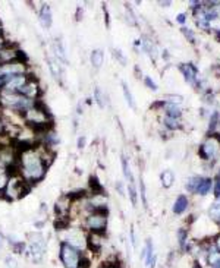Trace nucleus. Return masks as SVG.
<instances>
[{
	"instance_id": "f257e3e1",
	"label": "nucleus",
	"mask_w": 220,
	"mask_h": 268,
	"mask_svg": "<svg viewBox=\"0 0 220 268\" xmlns=\"http://www.w3.org/2000/svg\"><path fill=\"white\" fill-rule=\"evenodd\" d=\"M16 147L19 148L16 173L31 186L38 185L47 176L49 166L44 163V160L37 148V144H31V145H18L16 144Z\"/></svg>"
},
{
	"instance_id": "f03ea898",
	"label": "nucleus",
	"mask_w": 220,
	"mask_h": 268,
	"mask_svg": "<svg viewBox=\"0 0 220 268\" xmlns=\"http://www.w3.org/2000/svg\"><path fill=\"white\" fill-rule=\"evenodd\" d=\"M32 189V186L30 183H27L18 173H12L7 185L4 188V191L1 192L0 198H3L4 201L7 202H15L22 200L24 197H27V194Z\"/></svg>"
},
{
	"instance_id": "7ed1b4c3",
	"label": "nucleus",
	"mask_w": 220,
	"mask_h": 268,
	"mask_svg": "<svg viewBox=\"0 0 220 268\" xmlns=\"http://www.w3.org/2000/svg\"><path fill=\"white\" fill-rule=\"evenodd\" d=\"M109 224V210H95L85 213L82 218V227L87 233H103L106 235Z\"/></svg>"
},
{
	"instance_id": "20e7f679",
	"label": "nucleus",
	"mask_w": 220,
	"mask_h": 268,
	"mask_svg": "<svg viewBox=\"0 0 220 268\" xmlns=\"http://www.w3.org/2000/svg\"><path fill=\"white\" fill-rule=\"evenodd\" d=\"M27 255L34 264H41L47 254V239L41 232H31L27 235Z\"/></svg>"
},
{
	"instance_id": "39448f33",
	"label": "nucleus",
	"mask_w": 220,
	"mask_h": 268,
	"mask_svg": "<svg viewBox=\"0 0 220 268\" xmlns=\"http://www.w3.org/2000/svg\"><path fill=\"white\" fill-rule=\"evenodd\" d=\"M61 235V242H65L82 252L87 251V236L88 233L84 230L82 226H68L66 229H63L59 232Z\"/></svg>"
},
{
	"instance_id": "423d86ee",
	"label": "nucleus",
	"mask_w": 220,
	"mask_h": 268,
	"mask_svg": "<svg viewBox=\"0 0 220 268\" xmlns=\"http://www.w3.org/2000/svg\"><path fill=\"white\" fill-rule=\"evenodd\" d=\"M85 252L61 242L59 243V261L63 268H81Z\"/></svg>"
},
{
	"instance_id": "0eeeda50",
	"label": "nucleus",
	"mask_w": 220,
	"mask_h": 268,
	"mask_svg": "<svg viewBox=\"0 0 220 268\" xmlns=\"http://www.w3.org/2000/svg\"><path fill=\"white\" fill-rule=\"evenodd\" d=\"M12 62H28V56L15 43L7 41V44L0 49V66Z\"/></svg>"
},
{
	"instance_id": "6e6552de",
	"label": "nucleus",
	"mask_w": 220,
	"mask_h": 268,
	"mask_svg": "<svg viewBox=\"0 0 220 268\" xmlns=\"http://www.w3.org/2000/svg\"><path fill=\"white\" fill-rule=\"evenodd\" d=\"M18 94L30 99V100H40L41 99V94H43V90H41V85L38 82V79L35 78V75L32 73L30 76V79L27 81V84L18 91Z\"/></svg>"
},
{
	"instance_id": "1a4fd4ad",
	"label": "nucleus",
	"mask_w": 220,
	"mask_h": 268,
	"mask_svg": "<svg viewBox=\"0 0 220 268\" xmlns=\"http://www.w3.org/2000/svg\"><path fill=\"white\" fill-rule=\"evenodd\" d=\"M27 73H30L28 62H12V63L0 66V75H3L4 78H12V76L27 75Z\"/></svg>"
},
{
	"instance_id": "9d476101",
	"label": "nucleus",
	"mask_w": 220,
	"mask_h": 268,
	"mask_svg": "<svg viewBox=\"0 0 220 268\" xmlns=\"http://www.w3.org/2000/svg\"><path fill=\"white\" fill-rule=\"evenodd\" d=\"M46 63H47V67H49V72H50V75H52V78L65 88V70H63L62 63L56 59V57H53L52 54H49V56H46Z\"/></svg>"
},
{
	"instance_id": "9b49d317",
	"label": "nucleus",
	"mask_w": 220,
	"mask_h": 268,
	"mask_svg": "<svg viewBox=\"0 0 220 268\" xmlns=\"http://www.w3.org/2000/svg\"><path fill=\"white\" fill-rule=\"evenodd\" d=\"M212 185H213V180L212 179H201V177H194L188 180L187 183V189L194 192V194H200V195H207L212 189Z\"/></svg>"
},
{
	"instance_id": "f8f14e48",
	"label": "nucleus",
	"mask_w": 220,
	"mask_h": 268,
	"mask_svg": "<svg viewBox=\"0 0 220 268\" xmlns=\"http://www.w3.org/2000/svg\"><path fill=\"white\" fill-rule=\"evenodd\" d=\"M106 235L103 233H88L87 236V251H90L91 254H100L104 249L106 245Z\"/></svg>"
},
{
	"instance_id": "ddd939ff",
	"label": "nucleus",
	"mask_w": 220,
	"mask_h": 268,
	"mask_svg": "<svg viewBox=\"0 0 220 268\" xmlns=\"http://www.w3.org/2000/svg\"><path fill=\"white\" fill-rule=\"evenodd\" d=\"M32 73H27V75H18V76H12V78H7V81H6V84H4V88L3 90H6V91H10V93H18L25 84H27V81L30 79V76H31Z\"/></svg>"
},
{
	"instance_id": "4468645a",
	"label": "nucleus",
	"mask_w": 220,
	"mask_h": 268,
	"mask_svg": "<svg viewBox=\"0 0 220 268\" xmlns=\"http://www.w3.org/2000/svg\"><path fill=\"white\" fill-rule=\"evenodd\" d=\"M38 21L40 25L44 30H50L53 25V12H52V6L49 3H43L40 10H38Z\"/></svg>"
},
{
	"instance_id": "2eb2a0df",
	"label": "nucleus",
	"mask_w": 220,
	"mask_h": 268,
	"mask_svg": "<svg viewBox=\"0 0 220 268\" xmlns=\"http://www.w3.org/2000/svg\"><path fill=\"white\" fill-rule=\"evenodd\" d=\"M52 50H53V57H56L62 65H68L69 60H68V53H66V49H65V44L61 38H55L53 43H52Z\"/></svg>"
},
{
	"instance_id": "dca6fc26",
	"label": "nucleus",
	"mask_w": 220,
	"mask_h": 268,
	"mask_svg": "<svg viewBox=\"0 0 220 268\" xmlns=\"http://www.w3.org/2000/svg\"><path fill=\"white\" fill-rule=\"evenodd\" d=\"M220 153V141H207L203 147H201V156L203 159H215Z\"/></svg>"
},
{
	"instance_id": "f3484780",
	"label": "nucleus",
	"mask_w": 220,
	"mask_h": 268,
	"mask_svg": "<svg viewBox=\"0 0 220 268\" xmlns=\"http://www.w3.org/2000/svg\"><path fill=\"white\" fill-rule=\"evenodd\" d=\"M181 70L187 79V82H189L191 85H197V69L194 65L191 63H187V65H182L181 66Z\"/></svg>"
},
{
	"instance_id": "a211bd4d",
	"label": "nucleus",
	"mask_w": 220,
	"mask_h": 268,
	"mask_svg": "<svg viewBox=\"0 0 220 268\" xmlns=\"http://www.w3.org/2000/svg\"><path fill=\"white\" fill-rule=\"evenodd\" d=\"M88 194L91 195H97V194H104V188L101 185V182L98 180V177L95 174H91L88 179Z\"/></svg>"
},
{
	"instance_id": "6ab92c4d",
	"label": "nucleus",
	"mask_w": 220,
	"mask_h": 268,
	"mask_svg": "<svg viewBox=\"0 0 220 268\" xmlns=\"http://www.w3.org/2000/svg\"><path fill=\"white\" fill-rule=\"evenodd\" d=\"M90 63H91V66L95 70L100 69V67L103 66V63H104V52L100 50V49L93 50L91 54H90Z\"/></svg>"
},
{
	"instance_id": "aec40b11",
	"label": "nucleus",
	"mask_w": 220,
	"mask_h": 268,
	"mask_svg": "<svg viewBox=\"0 0 220 268\" xmlns=\"http://www.w3.org/2000/svg\"><path fill=\"white\" fill-rule=\"evenodd\" d=\"M94 101L95 104L100 107V108H106V106H107V96H106V93L101 90V87H95L94 88Z\"/></svg>"
},
{
	"instance_id": "412c9836",
	"label": "nucleus",
	"mask_w": 220,
	"mask_h": 268,
	"mask_svg": "<svg viewBox=\"0 0 220 268\" xmlns=\"http://www.w3.org/2000/svg\"><path fill=\"white\" fill-rule=\"evenodd\" d=\"M160 180H161V185H163V188H170L172 185H173V182H175V174H173V171L172 170H164L161 174H160Z\"/></svg>"
},
{
	"instance_id": "4be33fe9",
	"label": "nucleus",
	"mask_w": 220,
	"mask_h": 268,
	"mask_svg": "<svg viewBox=\"0 0 220 268\" xmlns=\"http://www.w3.org/2000/svg\"><path fill=\"white\" fill-rule=\"evenodd\" d=\"M187 207H188V200H187V197L181 195V197H178V200L175 201L173 213H175V214H182V213L187 210Z\"/></svg>"
},
{
	"instance_id": "5701e85b",
	"label": "nucleus",
	"mask_w": 220,
	"mask_h": 268,
	"mask_svg": "<svg viewBox=\"0 0 220 268\" xmlns=\"http://www.w3.org/2000/svg\"><path fill=\"white\" fill-rule=\"evenodd\" d=\"M164 110H166V116L167 117H173V119H179V116L182 113L181 108L176 104H170V103L164 104Z\"/></svg>"
},
{
	"instance_id": "b1692460",
	"label": "nucleus",
	"mask_w": 220,
	"mask_h": 268,
	"mask_svg": "<svg viewBox=\"0 0 220 268\" xmlns=\"http://www.w3.org/2000/svg\"><path fill=\"white\" fill-rule=\"evenodd\" d=\"M10 174H12V173H10L9 168L0 166V195H1V192L4 191L6 185H7V180H9Z\"/></svg>"
},
{
	"instance_id": "393cba45",
	"label": "nucleus",
	"mask_w": 220,
	"mask_h": 268,
	"mask_svg": "<svg viewBox=\"0 0 220 268\" xmlns=\"http://www.w3.org/2000/svg\"><path fill=\"white\" fill-rule=\"evenodd\" d=\"M122 91H124V96H125V100L126 103H128V106H129L131 108L137 110V104H135V100H134V96H132V93L129 91V87H128V84H126L125 81L122 82Z\"/></svg>"
},
{
	"instance_id": "a878e982",
	"label": "nucleus",
	"mask_w": 220,
	"mask_h": 268,
	"mask_svg": "<svg viewBox=\"0 0 220 268\" xmlns=\"http://www.w3.org/2000/svg\"><path fill=\"white\" fill-rule=\"evenodd\" d=\"M121 163H122V171H124V176L126 177L128 183L134 182V174H132V171H131L129 163H128V159H126L125 156H122V157H121Z\"/></svg>"
},
{
	"instance_id": "bb28decb",
	"label": "nucleus",
	"mask_w": 220,
	"mask_h": 268,
	"mask_svg": "<svg viewBox=\"0 0 220 268\" xmlns=\"http://www.w3.org/2000/svg\"><path fill=\"white\" fill-rule=\"evenodd\" d=\"M128 195H129L132 207H137L138 205V192H137V188H135L134 182L128 183Z\"/></svg>"
},
{
	"instance_id": "cd10ccee",
	"label": "nucleus",
	"mask_w": 220,
	"mask_h": 268,
	"mask_svg": "<svg viewBox=\"0 0 220 268\" xmlns=\"http://www.w3.org/2000/svg\"><path fill=\"white\" fill-rule=\"evenodd\" d=\"M164 126L166 128H169V129H178L179 126H181V123H179V120L178 119H173V117H164Z\"/></svg>"
},
{
	"instance_id": "c85d7f7f",
	"label": "nucleus",
	"mask_w": 220,
	"mask_h": 268,
	"mask_svg": "<svg viewBox=\"0 0 220 268\" xmlns=\"http://www.w3.org/2000/svg\"><path fill=\"white\" fill-rule=\"evenodd\" d=\"M113 56H115V59L118 60V63H121L122 66H126V63H128V59H126V56L122 53V50H119V49H115L113 50Z\"/></svg>"
},
{
	"instance_id": "c756f323",
	"label": "nucleus",
	"mask_w": 220,
	"mask_h": 268,
	"mask_svg": "<svg viewBox=\"0 0 220 268\" xmlns=\"http://www.w3.org/2000/svg\"><path fill=\"white\" fill-rule=\"evenodd\" d=\"M4 264H6L7 268H19V263H18V260L13 255H7L4 258Z\"/></svg>"
},
{
	"instance_id": "7c9ffc66",
	"label": "nucleus",
	"mask_w": 220,
	"mask_h": 268,
	"mask_svg": "<svg viewBox=\"0 0 220 268\" xmlns=\"http://www.w3.org/2000/svg\"><path fill=\"white\" fill-rule=\"evenodd\" d=\"M210 264L212 268H220V255L218 254V251H213L210 255Z\"/></svg>"
},
{
	"instance_id": "2f4dec72",
	"label": "nucleus",
	"mask_w": 220,
	"mask_h": 268,
	"mask_svg": "<svg viewBox=\"0 0 220 268\" xmlns=\"http://www.w3.org/2000/svg\"><path fill=\"white\" fill-rule=\"evenodd\" d=\"M140 189H141V200H143V205L147 208V194H146V185H144V180L140 179Z\"/></svg>"
},
{
	"instance_id": "473e14b6",
	"label": "nucleus",
	"mask_w": 220,
	"mask_h": 268,
	"mask_svg": "<svg viewBox=\"0 0 220 268\" xmlns=\"http://www.w3.org/2000/svg\"><path fill=\"white\" fill-rule=\"evenodd\" d=\"M144 84L147 85V88H150V90H153V91H157V84H156L150 76H146V78H144Z\"/></svg>"
},
{
	"instance_id": "72a5a7b5",
	"label": "nucleus",
	"mask_w": 220,
	"mask_h": 268,
	"mask_svg": "<svg viewBox=\"0 0 220 268\" xmlns=\"http://www.w3.org/2000/svg\"><path fill=\"white\" fill-rule=\"evenodd\" d=\"M218 117H219V114L215 111V113L212 114V119H210V126H209V131H210V132L215 131V128H216V125H218Z\"/></svg>"
},
{
	"instance_id": "f704fd0d",
	"label": "nucleus",
	"mask_w": 220,
	"mask_h": 268,
	"mask_svg": "<svg viewBox=\"0 0 220 268\" xmlns=\"http://www.w3.org/2000/svg\"><path fill=\"white\" fill-rule=\"evenodd\" d=\"M85 144H87V136H85V135H81V136L78 138V142H76L78 150H84V148H85Z\"/></svg>"
},
{
	"instance_id": "c9c22d12",
	"label": "nucleus",
	"mask_w": 220,
	"mask_h": 268,
	"mask_svg": "<svg viewBox=\"0 0 220 268\" xmlns=\"http://www.w3.org/2000/svg\"><path fill=\"white\" fill-rule=\"evenodd\" d=\"M4 132H6V120H4V117H3V114L0 111V136H3Z\"/></svg>"
},
{
	"instance_id": "e433bc0d",
	"label": "nucleus",
	"mask_w": 220,
	"mask_h": 268,
	"mask_svg": "<svg viewBox=\"0 0 220 268\" xmlns=\"http://www.w3.org/2000/svg\"><path fill=\"white\" fill-rule=\"evenodd\" d=\"M179 243H181V246L182 248H185V240H187V233L184 232V230H179Z\"/></svg>"
},
{
	"instance_id": "4c0bfd02",
	"label": "nucleus",
	"mask_w": 220,
	"mask_h": 268,
	"mask_svg": "<svg viewBox=\"0 0 220 268\" xmlns=\"http://www.w3.org/2000/svg\"><path fill=\"white\" fill-rule=\"evenodd\" d=\"M4 248H6V237H4V235L0 232V255L3 254Z\"/></svg>"
},
{
	"instance_id": "58836bf2",
	"label": "nucleus",
	"mask_w": 220,
	"mask_h": 268,
	"mask_svg": "<svg viewBox=\"0 0 220 268\" xmlns=\"http://www.w3.org/2000/svg\"><path fill=\"white\" fill-rule=\"evenodd\" d=\"M116 191L124 197L125 195V189H124V185H122V182H116Z\"/></svg>"
},
{
	"instance_id": "ea45409f",
	"label": "nucleus",
	"mask_w": 220,
	"mask_h": 268,
	"mask_svg": "<svg viewBox=\"0 0 220 268\" xmlns=\"http://www.w3.org/2000/svg\"><path fill=\"white\" fill-rule=\"evenodd\" d=\"M84 18V9L79 6L78 9H76V21H81Z\"/></svg>"
},
{
	"instance_id": "a19ab883",
	"label": "nucleus",
	"mask_w": 220,
	"mask_h": 268,
	"mask_svg": "<svg viewBox=\"0 0 220 268\" xmlns=\"http://www.w3.org/2000/svg\"><path fill=\"white\" fill-rule=\"evenodd\" d=\"M7 41H10V40H7L4 35H0V49H1L3 46H6V44H7Z\"/></svg>"
},
{
	"instance_id": "79ce46f5",
	"label": "nucleus",
	"mask_w": 220,
	"mask_h": 268,
	"mask_svg": "<svg viewBox=\"0 0 220 268\" xmlns=\"http://www.w3.org/2000/svg\"><path fill=\"white\" fill-rule=\"evenodd\" d=\"M103 10H104V21H106V25L109 27V12H107V7L103 6Z\"/></svg>"
},
{
	"instance_id": "37998d69",
	"label": "nucleus",
	"mask_w": 220,
	"mask_h": 268,
	"mask_svg": "<svg viewBox=\"0 0 220 268\" xmlns=\"http://www.w3.org/2000/svg\"><path fill=\"white\" fill-rule=\"evenodd\" d=\"M6 81H7V78H4L3 75H0V91L4 88V84H6Z\"/></svg>"
},
{
	"instance_id": "c03bdc74",
	"label": "nucleus",
	"mask_w": 220,
	"mask_h": 268,
	"mask_svg": "<svg viewBox=\"0 0 220 268\" xmlns=\"http://www.w3.org/2000/svg\"><path fill=\"white\" fill-rule=\"evenodd\" d=\"M178 22H179V24H184V22H185V15H184V13L178 15Z\"/></svg>"
},
{
	"instance_id": "a18cd8bd",
	"label": "nucleus",
	"mask_w": 220,
	"mask_h": 268,
	"mask_svg": "<svg viewBox=\"0 0 220 268\" xmlns=\"http://www.w3.org/2000/svg\"><path fill=\"white\" fill-rule=\"evenodd\" d=\"M215 191H216V195L220 198V180L216 182V189H215Z\"/></svg>"
},
{
	"instance_id": "49530a36",
	"label": "nucleus",
	"mask_w": 220,
	"mask_h": 268,
	"mask_svg": "<svg viewBox=\"0 0 220 268\" xmlns=\"http://www.w3.org/2000/svg\"><path fill=\"white\" fill-rule=\"evenodd\" d=\"M3 31H4V30H3V24H1V21H0V35H3Z\"/></svg>"
},
{
	"instance_id": "de8ad7c7",
	"label": "nucleus",
	"mask_w": 220,
	"mask_h": 268,
	"mask_svg": "<svg viewBox=\"0 0 220 268\" xmlns=\"http://www.w3.org/2000/svg\"><path fill=\"white\" fill-rule=\"evenodd\" d=\"M218 249H219V254H220V237L218 239Z\"/></svg>"
},
{
	"instance_id": "09e8293b",
	"label": "nucleus",
	"mask_w": 220,
	"mask_h": 268,
	"mask_svg": "<svg viewBox=\"0 0 220 268\" xmlns=\"http://www.w3.org/2000/svg\"><path fill=\"white\" fill-rule=\"evenodd\" d=\"M219 177H220V171H219Z\"/></svg>"
}]
</instances>
